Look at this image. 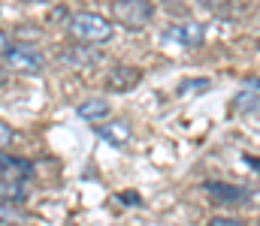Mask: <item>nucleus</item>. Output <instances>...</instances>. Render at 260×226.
<instances>
[{
    "instance_id": "5",
    "label": "nucleus",
    "mask_w": 260,
    "mask_h": 226,
    "mask_svg": "<svg viewBox=\"0 0 260 226\" xmlns=\"http://www.w3.org/2000/svg\"><path fill=\"white\" fill-rule=\"evenodd\" d=\"M139 81H142V70L130 67V64H115L103 78L106 91H112V94H127L133 87H139Z\"/></svg>"
},
{
    "instance_id": "16",
    "label": "nucleus",
    "mask_w": 260,
    "mask_h": 226,
    "mask_svg": "<svg viewBox=\"0 0 260 226\" xmlns=\"http://www.w3.org/2000/svg\"><path fill=\"white\" fill-rule=\"evenodd\" d=\"M203 6H209V9H218V6H227L230 0H200Z\"/></svg>"
},
{
    "instance_id": "1",
    "label": "nucleus",
    "mask_w": 260,
    "mask_h": 226,
    "mask_svg": "<svg viewBox=\"0 0 260 226\" xmlns=\"http://www.w3.org/2000/svg\"><path fill=\"white\" fill-rule=\"evenodd\" d=\"M67 33L73 42H85V46H106L115 33L112 21L106 15L97 12H73L67 18Z\"/></svg>"
},
{
    "instance_id": "2",
    "label": "nucleus",
    "mask_w": 260,
    "mask_h": 226,
    "mask_svg": "<svg viewBox=\"0 0 260 226\" xmlns=\"http://www.w3.org/2000/svg\"><path fill=\"white\" fill-rule=\"evenodd\" d=\"M3 67L12 70V73H21V75H40L46 70V55L27 42H9V49L3 52Z\"/></svg>"
},
{
    "instance_id": "7",
    "label": "nucleus",
    "mask_w": 260,
    "mask_h": 226,
    "mask_svg": "<svg viewBox=\"0 0 260 226\" xmlns=\"http://www.w3.org/2000/svg\"><path fill=\"white\" fill-rule=\"evenodd\" d=\"M0 175L3 178H18V181H30L34 178V163L15 154H3L0 151Z\"/></svg>"
},
{
    "instance_id": "17",
    "label": "nucleus",
    "mask_w": 260,
    "mask_h": 226,
    "mask_svg": "<svg viewBox=\"0 0 260 226\" xmlns=\"http://www.w3.org/2000/svg\"><path fill=\"white\" fill-rule=\"evenodd\" d=\"M6 49H9V36L0 30V58H3V52H6Z\"/></svg>"
},
{
    "instance_id": "11",
    "label": "nucleus",
    "mask_w": 260,
    "mask_h": 226,
    "mask_svg": "<svg viewBox=\"0 0 260 226\" xmlns=\"http://www.w3.org/2000/svg\"><path fill=\"white\" fill-rule=\"evenodd\" d=\"M206 193H209V196H215V199H224V202H239V199H248V193H245V190H233V187L218 184V181H209V184H206Z\"/></svg>"
},
{
    "instance_id": "6",
    "label": "nucleus",
    "mask_w": 260,
    "mask_h": 226,
    "mask_svg": "<svg viewBox=\"0 0 260 226\" xmlns=\"http://www.w3.org/2000/svg\"><path fill=\"white\" fill-rule=\"evenodd\" d=\"M164 39L179 42L182 49H200L206 42V27L200 21H182V24H170L164 30Z\"/></svg>"
},
{
    "instance_id": "18",
    "label": "nucleus",
    "mask_w": 260,
    "mask_h": 226,
    "mask_svg": "<svg viewBox=\"0 0 260 226\" xmlns=\"http://www.w3.org/2000/svg\"><path fill=\"white\" fill-rule=\"evenodd\" d=\"M157 3H167V6H182L185 0H157Z\"/></svg>"
},
{
    "instance_id": "9",
    "label": "nucleus",
    "mask_w": 260,
    "mask_h": 226,
    "mask_svg": "<svg viewBox=\"0 0 260 226\" xmlns=\"http://www.w3.org/2000/svg\"><path fill=\"white\" fill-rule=\"evenodd\" d=\"M109 103L103 100V97H91V100H82L79 106H76V115L82 118V121H91V124H100V121H106L109 118Z\"/></svg>"
},
{
    "instance_id": "13",
    "label": "nucleus",
    "mask_w": 260,
    "mask_h": 226,
    "mask_svg": "<svg viewBox=\"0 0 260 226\" xmlns=\"http://www.w3.org/2000/svg\"><path fill=\"white\" fill-rule=\"evenodd\" d=\"M12 139H15V130H12L9 124H3V121H0V151L9 148V145H12Z\"/></svg>"
},
{
    "instance_id": "4",
    "label": "nucleus",
    "mask_w": 260,
    "mask_h": 226,
    "mask_svg": "<svg viewBox=\"0 0 260 226\" xmlns=\"http://www.w3.org/2000/svg\"><path fill=\"white\" fill-rule=\"evenodd\" d=\"M100 46H85V42H73V46H67L58 52V58L64 61L67 67H76V70H91V67H97L100 61H103V55L97 52Z\"/></svg>"
},
{
    "instance_id": "14",
    "label": "nucleus",
    "mask_w": 260,
    "mask_h": 226,
    "mask_svg": "<svg viewBox=\"0 0 260 226\" xmlns=\"http://www.w3.org/2000/svg\"><path fill=\"white\" fill-rule=\"evenodd\" d=\"M209 226H245L242 220H236V217H212Z\"/></svg>"
},
{
    "instance_id": "8",
    "label": "nucleus",
    "mask_w": 260,
    "mask_h": 226,
    "mask_svg": "<svg viewBox=\"0 0 260 226\" xmlns=\"http://www.w3.org/2000/svg\"><path fill=\"white\" fill-rule=\"evenodd\" d=\"M97 136L115 148H124L130 142V124L127 121H106V124H97Z\"/></svg>"
},
{
    "instance_id": "12",
    "label": "nucleus",
    "mask_w": 260,
    "mask_h": 226,
    "mask_svg": "<svg viewBox=\"0 0 260 226\" xmlns=\"http://www.w3.org/2000/svg\"><path fill=\"white\" fill-rule=\"evenodd\" d=\"M21 220V214L12 208V202H0V226H15Z\"/></svg>"
},
{
    "instance_id": "3",
    "label": "nucleus",
    "mask_w": 260,
    "mask_h": 226,
    "mask_svg": "<svg viewBox=\"0 0 260 226\" xmlns=\"http://www.w3.org/2000/svg\"><path fill=\"white\" fill-rule=\"evenodd\" d=\"M112 18L124 27V30H145L154 18V6L151 0H112Z\"/></svg>"
},
{
    "instance_id": "15",
    "label": "nucleus",
    "mask_w": 260,
    "mask_h": 226,
    "mask_svg": "<svg viewBox=\"0 0 260 226\" xmlns=\"http://www.w3.org/2000/svg\"><path fill=\"white\" fill-rule=\"evenodd\" d=\"M64 15H67L64 6H55V9H52V15H49V24H61V21H64Z\"/></svg>"
},
{
    "instance_id": "10",
    "label": "nucleus",
    "mask_w": 260,
    "mask_h": 226,
    "mask_svg": "<svg viewBox=\"0 0 260 226\" xmlns=\"http://www.w3.org/2000/svg\"><path fill=\"white\" fill-rule=\"evenodd\" d=\"M30 199V187L27 181H18V178H3L0 175V202H12V205H21Z\"/></svg>"
}]
</instances>
